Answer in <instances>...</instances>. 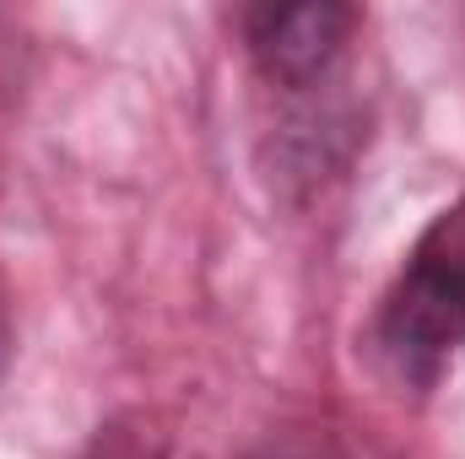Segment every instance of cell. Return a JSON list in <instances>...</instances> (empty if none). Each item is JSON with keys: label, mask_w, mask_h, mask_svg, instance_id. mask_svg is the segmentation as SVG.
<instances>
[{"label": "cell", "mask_w": 465, "mask_h": 459, "mask_svg": "<svg viewBox=\"0 0 465 459\" xmlns=\"http://www.w3.org/2000/svg\"><path fill=\"white\" fill-rule=\"evenodd\" d=\"M373 346L411 389H433L465 351V195L444 206L379 303Z\"/></svg>", "instance_id": "cell-1"}, {"label": "cell", "mask_w": 465, "mask_h": 459, "mask_svg": "<svg viewBox=\"0 0 465 459\" xmlns=\"http://www.w3.org/2000/svg\"><path fill=\"white\" fill-rule=\"evenodd\" d=\"M357 11L336 0H303V5H249L243 11V44L254 54V65L276 82V87H314L320 76H331V65L341 60Z\"/></svg>", "instance_id": "cell-2"}]
</instances>
